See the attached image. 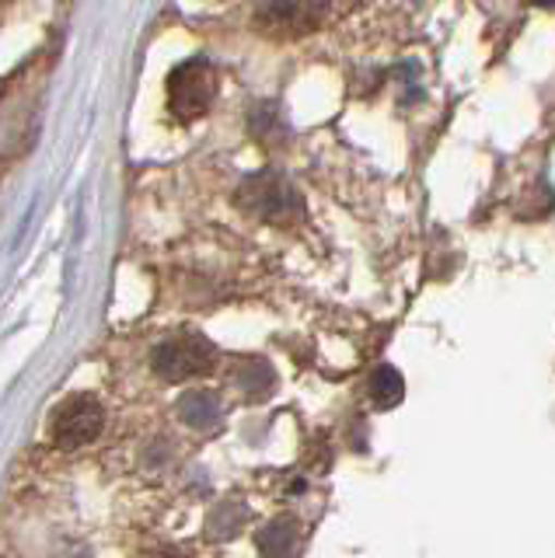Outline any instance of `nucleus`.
Wrapping results in <instances>:
<instances>
[{
	"instance_id": "obj_11",
	"label": "nucleus",
	"mask_w": 555,
	"mask_h": 558,
	"mask_svg": "<svg viewBox=\"0 0 555 558\" xmlns=\"http://www.w3.org/2000/svg\"><path fill=\"white\" fill-rule=\"evenodd\" d=\"M158 558H171V555H158Z\"/></svg>"
},
{
	"instance_id": "obj_3",
	"label": "nucleus",
	"mask_w": 555,
	"mask_h": 558,
	"mask_svg": "<svg viewBox=\"0 0 555 558\" xmlns=\"http://www.w3.org/2000/svg\"><path fill=\"white\" fill-rule=\"evenodd\" d=\"M154 374L165 380H189L200 374H210L217 366V349L210 339L196 336V331H182L176 339H165L150 356Z\"/></svg>"
},
{
	"instance_id": "obj_12",
	"label": "nucleus",
	"mask_w": 555,
	"mask_h": 558,
	"mask_svg": "<svg viewBox=\"0 0 555 558\" xmlns=\"http://www.w3.org/2000/svg\"><path fill=\"white\" fill-rule=\"evenodd\" d=\"M0 4H4V0H0Z\"/></svg>"
},
{
	"instance_id": "obj_2",
	"label": "nucleus",
	"mask_w": 555,
	"mask_h": 558,
	"mask_svg": "<svg viewBox=\"0 0 555 558\" xmlns=\"http://www.w3.org/2000/svg\"><path fill=\"white\" fill-rule=\"evenodd\" d=\"M217 98V74L203 57L179 63L168 77V105L179 122H196Z\"/></svg>"
},
{
	"instance_id": "obj_9",
	"label": "nucleus",
	"mask_w": 555,
	"mask_h": 558,
	"mask_svg": "<svg viewBox=\"0 0 555 558\" xmlns=\"http://www.w3.org/2000/svg\"><path fill=\"white\" fill-rule=\"evenodd\" d=\"M293 548H298V527L290 520H273L258 534V551L266 558H290Z\"/></svg>"
},
{
	"instance_id": "obj_4",
	"label": "nucleus",
	"mask_w": 555,
	"mask_h": 558,
	"mask_svg": "<svg viewBox=\"0 0 555 558\" xmlns=\"http://www.w3.org/2000/svg\"><path fill=\"white\" fill-rule=\"evenodd\" d=\"M325 22L322 0H263L255 11V28L269 39H304Z\"/></svg>"
},
{
	"instance_id": "obj_7",
	"label": "nucleus",
	"mask_w": 555,
	"mask_h": 558,
	"mask_svg": "<svg viewBox=\"0 0 555 558\" xmlns=\"http://www.w3.org/2000/svg\"><path fill=\"white\" fill-rule=\"evenodd\" d=\"M179 415L182 423H189L193 429H214L220 423V398L210 395V391H189L182 401H179Z\"/></svg>"
},
{
	"instance_id": "obj_8",
	"label": "nucleus",
	"mask_w": 555,
	"mask_h": 558,
	"mask_svg": "<svg viewBox=\"0 0 555 558\" xmlns=\"http://www.w3.org/2000/svg\"><path fill=\"white\" fill-rule=\"evenodd\" d=\"M234 384L241 391H245L249 398H266L273 391V384H276V374H273V366L266 360H241L234 366Z\"/></svg>"
},
{
	"instance_id": "obj_5",
	"label": "nucleus",
	"mask_w": 555,
	"mask_h": 558,
	"mask_svg": "<svg viewBox=\"0 0 555 558\" xmlns=\"http://www.w3.org/2000/svg\"><path fill=\"white\" fill-rule=\"evenodd\" d=\"M101 423H106V415H101L98 401L88 395H74V398H67L53 415V440L63 450H77L95 440L101 433Z\"/></svg>"
},
{
	"instance_id": "obj_10",
	"label": "nucleus",
	"mask_w": 555,
	"mask_h": 558,
	"mask_svg": "<svg viewBox=\"0 0 555 558\" xmlns=\"http://www.w3.org/2000/svg\"><path fill=\"white\" fill-rule=\"evenodd\" d=\"M402 395H406L402 374H398L395 366L381 363L377 371L371 374V398H374V405L377 409H395L398 401H402Z\"/></svg>"
},
{
	"instance_id": "obj_1",
	"label": "nucleus",
	"mask_w": 555,
	"mask_h": 558,
	"mask_svg": "<svg viewBox=\"0 0 555 558\" xmlns=\"http://www.w3.org/2000/svg\"><path fill=\"white\" fill-rule=\"evenodd\" d=\"M234 203L245 209L249 217L266 220V223H280V227L301 220V214H304V199H301L298 185H293L283 171H273V168L249 174V179L238 185Z\"/></svg>"
},
{
	"instance_id": "obj_6",
	"label": "nucleus",
	"mask_w": 555,
	"mask_h": 558,
	"mask_svg": "<svg viewBox=\"0 0 555 558\" xmlns=\"http://www.w3.org/2000/svg\"><path fill=\"white\" fill-rule=\"evenodd\" d=\"M249 130L252 136L258 140V144H266V147H283L287 140H290V126H287V119L280 112V105L276 101H258L252 116H249Z\"/></svg>"
}]
</instances>
